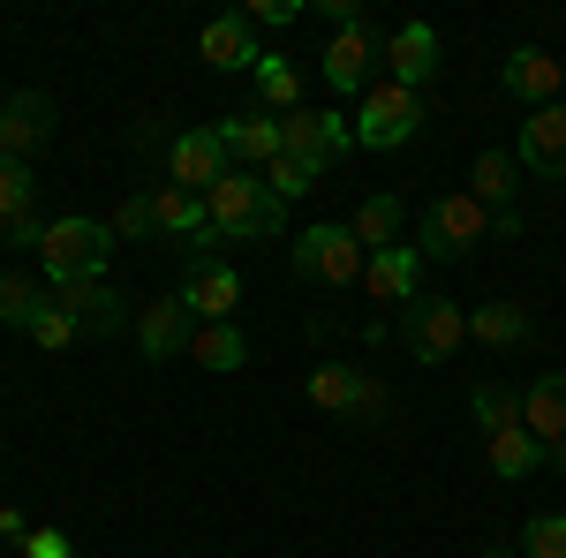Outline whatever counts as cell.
Segmentation results:
<instances>
[{
	"label": "cell",
	"instance_id": "obj_38",
	"mask_svg": "<svg viewBox=\"0 0 566 558\" xmlns=\"http://www.w3.org/2000/svg\"><path fill=\"white\" fill-rule=\"evenodd\" d=\"M0 234H8L15 250H31V257H39V242H45V219H39V212H23V219H8Z\"/></svg>",
	"mask_w": 566,
	"mask_h": 558
},
{
	"label": "cell",
	"instance_id": "obj_7",
	"mask_svg": "<svg viewBox=\"0 0 566 558\" xmlns=\"http://www.w3.org/2000/svg\"><path fill=\"white\" fill-rule=\"evenodd\" d=\"M400 347L416 355V362H453L461 347H469V309L446 295H416L400 309Z\"/></svg>",
	"mask_w": 566,
	"mask_h": 558
},
{
	"label": "cell",
	"instance_id": "obj_18",
	"mask_svg": "<svg viewBox=\"0 0 566 558\" xmlns=\"http://www.w3.org/2000/svg\"><path fill=\"white\" fill-rule=\"evenodd\" d=\"M197 53H205V69H258L264 45H258V23L234 8V15H212L205 31H197Z\"/></svg>",
	"mask_w": 566,
	"mask_h": 558
},
{
	"label": "cell",
	"instance_id": "obj_41",
	"mask_svg": "<svg viewBox=\"0 0 566 558\" xmlns=\"http://www.w3.org/2000/svg\"><path fill=\"white\" fill-rule=\"evenodd\" d=\"M483 558H522V551H506V544H491V551H483Z\"/></svg>",
	"mask_w": 566,
	"mask_h": 558
},
{
	"label": "cell",
	"instance_id": "obj_40",
	"mask_svg": "<svg viewBox=\"0 0 566 558\" xmlns=\"http://www.w3.org/2000/svg\"><path fill=\"white\" fill-rule=\"evenodd\" d=\"M0 536H8V544H31V528H23V514H15V506H0Z\"/></svg>",
	"mask_w": 566,
	"mask_h": 558
},
{
	"label": "cell",
	"instance_id": "obj_2",
	"mask_svg": "<svg viewBox=\"0 0 566 558\" xmlns=\"http://www.w3.org/2000/svg\"><path fill=\"white\" fill-rule=\"evenodd\" d=\"M491 234H522V219H491L469 197V189H453V197H431V212H423V234H416V250H423V264H461V257H476V242H491Z\"/></svg>",
	"mask_w": 566,
	"mask_h": 558
},
{
	"label": "cell",
	"instance_id": "obj_3",
	"mask_svg": "<svg viewBox=\"0 0 566 558\" xmlns=\"http://www.w3.org/2000/svg\"><path fill=\"white\" fill-rule=\"evenodd\" d=\"M205 212L227 242H272V234H287V204L264 189V173L234 167L227 181H212V197H205Z\"/></svg>",
	"mask_w": 566,
	"mask_h": 558
},
{
	"label": "cell",
	"instance_id": "obj_13",
	"mask_svg": "<svg viewBox=\"0 0 566 558\" xmlns=\"http://www.w3.org/2000/svg\"><path fill=\"white\" fill-rule=\"evenodd\" d=\"M136 347H144V362H175V355H189V340H197V317H189V302L181 295H159L136 309Z\"/></svg>",
	"mask_w": 566,
	"mask_h": 558
},
{
	"label": "cell",
	"instance_id": "obj_31",
	"mask_svg": "<svg viewBox=\"0 0 566 558\" xmlns=\"http://www.w3.org/2000/svg\"><path fill=\"white\" fill-rule=\"evenodd\" d=\"M31 340H39L45 355H69V347L84 340V325H76V317H69V309H61V302L45 295V309H39V317H31Z\"/></svg>",
	"mask_w": 566,
	"mask_h": 558
},
{
	"label": "cell",
	"instance_id": "obj_5",
	"mask_svg": "<svg viewBox=\"0 0 566 558\" xmlns=\"http://www.w3.org/2000/svg\"><path fill=\"white\" fill-rule=\"evenodd\" d=\"M295 272L303 280H317V287H355L363 280V264H370V250L348 234V219H317V227H303L295 234Z\"/></svg>",
	"mask_w": 566,
	"mask_h": 558
},
{
	"label": "cell",
	"instance_id": "obj_37",
	"mask_svg": "<svg viewBox=\"0 0 566 558\" xmlns=\"http://www.w3.org/2000/svg\"><path fill=\"white\" fill-rule=\"evenodd\" d=\"M23 558H76V544H69L61 528H31V544H23Z\"/></svg>",
	"mask_w": 566,
	"mask_h": 558
},
{
	"label": "cell",
	"instance_id": "obj_8",
	"mask_svg": "<svg viewBox=\"0 0 566 558\" xmlns=\"http://www.w3.org/2000/svg\"><path fill=\"white\" fill-rule=\"evenodd\" d=\"M310 400L325 415H348V423H386V408H392V392L370 370H355V362H317L310 370Z\"/></svg>",
	"mask_w": 566,
	"mask_h": 558
},
{
	"label": "cell",
	"instance_id": "obj_25",
	"mask_svg": "<svg viewBox=\"0 0 566 558\" xmlns=\"http://www.w3.org/2000/svg\"><path fill=\"white\" fill-rule=\"evenodd\" d=\"M348 234L378 257V250H400V197H386V189H370L363 204L348 212Z\"/></svg>",
	"mask_w": 566,
	"mask_h": 558
},
{
	"label": "cell",
	"instance_id": "obj_23",
	"mask_svg": "<svg viewBox=\"0 0 566 558\" xmlns=\"http://www.w3.org/2000/svg\"><path fill=\"white\" fill-rule=\"evenodd\" d=\"M250 76H258V106H264V114H280V122H287V114H303V91L310 84H303V69H295L287 53H264Z\"/></svg>",
	"mask_w": 566,
	"mask_h": 558
},
{
	"label": "cell",
	"instance_id": "obj_30",
	"mask_svg": "<svg viewBox=\"0 0 566 558\" xmlns=\"http://www.w3.org/2000/svg\"><path fill=\"white\" fill-rule=\"evenodd\" d=\"M39 309H45V295L23 280V272H0V325H8V333H31Z\"/></svg>",
	"mask_w": 566,
	"mask_h": 558
},
{
	"label": "cell",
	"instance_id": "obj_10",
	"mask_svg": "<svg viewBox=\"0 0 566 558\" xmlns=\"http://www.w3.org/2000/svg\"><path fill=\"white\" fill-rule=\"evenodd\" d=\"M522 423H528V438L544 445V468L566 475V370H544V378H528V392H522Z\"/></svg>",
	"mask_w": 566,
	"mask_h": 558
},
{
	"label": "cell",
	"instance_id": "obj_27",
	"mask_svg": "<svg viewBox=\"0 0 566 558\" xmlns=\"http://www.w3.org/2000/svg\"><path fill=\"white\" fill-rule=\"evenodd\" d=\"M483 453H491V468L506 475V483H522V475H536V468H544V445L528 438V423H514V430H491V438H483Z\"/></svg>",
	"mask_w": 566,
	"mask_h": 558
},
{
	"label": "cell",
	"instance_id": "obj_1",
	"mask_svg": "<svg viewBox=\"0 0 566 558\" xmlns=\"http://www.w3.org/2000/svg\"><path fill=\"white\" fill-rule=\"evenodd\" d=\"M114 227L91 212H69V219H45V242H39V272L45 287H69V280H106L114 264Z\"/></svg>",
	"mask_w": 566,
	"mask_h": 558
},
{
	"label": "cell",
	"instance_id": "obj_20",
	"mask_svg": "<svg viewBox=\"0 0 566 558\" xmlns=\"http://www.w3.org/2000/svg\"><path fill=\"white\" fill-rule=\"evenodd\" d=\"M386 76L400 91H423L438 76V31L431 23H400V31L386 39Z\"/></svg>",
	"mask_w": 566,
	"mask_h": 558
},
{
	"label": "cell",
	"instance_id": "obj_4",
	"mask_svg": "<svg viewBox=\"0 0 566 558\" xmlns=\"http://www.w3.org/2000/svg\"><path fill=\"white\" fill-rule=\"evenodd\" d=\"M348 122H355V151H400V144L423 136V91H400L386 76L378 91H363V106Z\"/></svg>",
	"mask_w": 566,
	"mask_h": 558
},
{
	"label": "cell",
	"instance_id": "obj_36",
	"mask_svg": "<svg viewBox=\"0 0 566 558\" xmlns=\"http://www.w3.org/2000/svg\"><path fill=\"white\" fill-rule=\"evenodd\" d=\"M242 15H250V23H272V31H280V23H295V15H303V0H250Z\"/></svg>",
	"mask_w": 566,
	"mask_h": 558
},
{
	"label": "cell",
	"instance_id": "obj_28",
	"mask_svg": "<svg viewBox=\"0 0 566 558\" xmlns=\"http://www.w3.org/2000/svg\"><path fill=\"white\" fill-rule=\"evenodd\" d=\"M189 355H197L205 370H219V378H227V370H242V362H250V340H242L234 325H197Z\"/></svg>",
	"mask_w": 566,
	"mask_h": 558
},
{
	"label": "cell",
	"instance_id": "obj_14",
	"mask_svg": "<svg viewBox=\"0 0 566 558\" xmlns=\"http://www.w3.org/2000/svg\"><path fill=\"white\" fill-rule=\"evenodd\" d=\"M219 144H227V159L234 167L264 173L280 151H287V136H280V114H264V106H242V114H227L219 122Z\"/></svg>",
	"mask_w": 566,
	"mask_h": 558
},
{
	"label": "cell",
	"instance_id": "obj_26",
	"mask_svg": "<svg viewBox=\"0 0 566 558\" xmlns=\"http://www.w3.org/2000/svg\"><path fill=\"white\" fill-rule=\"evenodd\" d=\"M469 197H476L491 219H514V159H506V151H476V167H469Z\"/></svg>",
	"mask_w": 566,
	"mask_h": 558
},
{
	"label": "cell",
	"instance_id": "obj_16",
	"mask_svg": "<svg viewBox=\"0 0 566 558\" xmlns=\"http://www.w3.org/2000/svg\"><path fill=\"white\" fill-rule=\"evenodd\" d=\"M45 136H53V98H45V91H15V98L0 106V159L31 167V151H39Z\"/></svg>",
	"mask_w": 566,
	"mask_h": 558
},
{
	"label": "cell",
	"instance_id": "obj_17",
	"mask_svg": "<svg viewBox=\"0 0 566 558\" xmlns=\"http://www.w3.org/2000/svg\"><path fill=\"white\" fill-rule=\"evenodd\" d=\"M53 302H61V309H69L84 333H98V340H106V333H129V325H136L129 302L114 295L106 280H69V287H53Z\"/></svg>",
	"mask_w": 566,
	"mask_h": 558
},
{
	"label": "cell",
	"instance_id": "obj_32",
	"mask_svg": "<svg viewBox=\"0 0 566 558\" xmlns=\"http://www.w3.org/2000/svg\"><path fill=\"white\" fill-rule=\"evenodd\" d=\"M39 212V181H31V167H15V159H0V227L8 219Z\"/></svg>",
	"mask_w": 566,
	"mask_h": 558
},
{
	"label": "cell",
	"instance_id": "obj_29",
	"mask_svg": "<svg viewBox=\"0 0 566 558\" xmlns=\"http://www.w3.org/2000/svg\"><path fill=\"white\" fill-rule=\"evenodd\" d=\"M469 408H476L483 438H491V430H514V423H522V392H514V386H499V378H483V386L469 392Z\"/></svg>",
	"mask_w": 566,
	"mask_h": 558
},
{
	"label": "cell",
	"instance_id": "obj_12",
	"mask_svg": "<svg viewBox=\"0 0 566 558\" xmlns=\"http://www.w3.org/2000/svg\"><path fill=\"white\" fill-rule=\"evenodd\" d=\"M227 173H234V159H227L219 129H181L175 144H167V181H175V189L212 197V181H227Z\"/></svg>",
	"mask_w": 566,
	"mask_h": 558
},
{
	"label": "cell",
	"instance_id": "obj_9",
	"mask_svg": "<svg viewBox=\"0 0 566 558\" xmlns=\"http://www.w3.org/2000/svg\"><path fill=\"white\" fill-rule=\"evenodd\" d=\"M280 136H287V159H303L310 173H333L355 151V122H348V114H333V106H303V114H287Z\"/></svg>",
	"mask_w": 566,
	"mask_h": 558
},
{
	"label": "cell",
	"instance_id": "obj_22",
	"mask_svg": "<svg viewBox=\"0 0 566 558\" xmlns=\"http://www.w3.org/2000/svg\"><path fill=\"white\" fill-rule=\"evenodd\" d=\"M469 340H483V347H528V340H536V317H528L522 302H476V309H469Z\"/></svg>",
	"mask_w": 566,
	"mask_h": 558
},
{
	"label": "cell",
	"instance_id": "obj_21",
	"mask_svg": "<svg viewBox=\"0 0 566 558\" xmlns=\"http://www.w3.org/2000/svg\"><path fill=\"white\" fill-rule=\"evenodd\" d=\"M363 287L378 302H400L408 309V302L423 295V250H378V257L363 264Z\"/></svg>",
	"mask_w": 566,
	"mask_h": 558
},
{
	"label": "cell",
	"instance_id": "obj_33",
	"mask_svg": "<svg viewBox=\"0 0 566 558\" xmlns=\"http://www.w3.org/2000/svg\"><path fill=\"white\" fill-rule=\"evenodd\" d=\"M317 181H325V173H310L303 159H287V151H280V159H272V167H264V189H272V197H280V204H295V197H310V189H317Z\"/></svg>",
	"mask_w": 566,
	"mask_h": 558
},
{
	"label": "cell",
	"instance_id": "obj_11",
	"mask_svg": "<svg viewBox=\"0 0 566 558\" xmlns=\"http://www.w3.org/2000/svg\"><path fill=\"white\" fill-rule=\"evenodd\" d=\"M499 84H506V98H522L528 114H536V106H559L566 98V61L544 53V45H514V53L499 61Z\"/></svg>",
	"mask_w": 566,
	"mask_h": 558
},
{
	"label": "cell",
	"instance_id": "obj_15",
	"mask_svg": "<svg viewBox=\"0 0 566 558\" xmlns=\"http://www.w3.org/2000/svg\"><path fill=\"white\" fill-rule=\"evenodd\" d=\"M181 302H189V317H197V325H227V317H234V302H242V272H234L227 257L189 264V272H181Z\"/></svg>",
	"mask_w": 566,
	"mask_h": 558
},
{
	"label": "cell",
	"instance_id": "obj_34",
	"mask_svg": "<svg viewBox=\"0 0 566 558\" xmlns=\"http://www.w3.org/2000/svg\"><path fill=\"white\" fill-rule=\"evenodd\" d=\"M522 558H566V514H528Z\"/></svg>",
	"mask_w": 566,
	"mask_h": 558
},
{
	"label": "cell",
	"instance_id": "obj_39",
	"mask_svg": "<svg viewBox=\"0 0 566 558\" xmlns=\"http://www.w3.org/2000/svg\"><path fill=\"white\" fill-rule=\"evenodd\" d=\"M167 144H175V136L159 129V122H136V151H159V159H167Z\"/></svg>",
	"mask_w": 566,
	"mask_h": 558
},
{
	"label": "cell",
	"instance_id": "obj_6",
	"mask_svg": "<svg viewBox=\"0 0 566 558\" xmlns=\"http://www.w3.org/2000/svg\"><path fill=\"white\" fill-rule=\"evenodd\" d=\"M378 61H386V31L363 15L348 31H333L325 53H317V69H325V91H340V98H363V91H378Z\"/></svg>",
	"mask_w": 566,
	"mask_h": 558
},
{
	"label": "cell",
	"instance_id": "obj_35",
	"mask_svg": "<svg viewBox=\"0 0 566 558\" xmlns=\"http://www.w3.org/2000/svg\"><path fill=\"white\" fill-rule=\"evenodd\" d=\"M106 227H114V242H144V234H159V227H151V197H129Z\"/></svg>",
	"mask_w": 566,
	"mask_h": 558
},
{
	"label": "cell",
	"instance_id": "obj_24",
	"mask_svg": "<svg viewBox=\"0 0 566 558\" xmlns=\"http://www.w3.org/2000/svg\"><path fill=\"white\" fill-rule=\"evenodd\" d=\"M151 227L175 234V242H197V234L212 227V212H205L197 189H175V181H167V189H151Z\"/></svg>",
	"mask_w": 566,
	"mask_h": 558
},
{
	"label": "cell",
	"instance_id": "obj_19",
	"mask_svg": "<svg viewBox=\"0 0 566 558\" xmlns=\"http://www.w3.org/2000/svg\"><path fill=\"white\" fill-rule=\"evenodd\" d=\"M528 173L544 181H566V106H536L522 122V151H514Z\"/></svg>",
	"mask_w": 566,
	"mask_h": 558
}]
</instances>
